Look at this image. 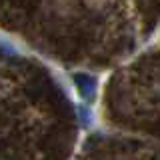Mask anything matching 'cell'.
<instances>
[{"label": "cell", "instance_id": "1", "mask_svg": "<svg viewBox=\"0 0 160 160\" xmlns=\"http://www.w3.org/2000/svg\"><path fill=\"white\" fill-rule=\"evenodd\" d=\"M74 82H76L80 94H82L84 98H92V96H94L96 82H94L92 76H88V74H76V76H74Z\"/></svg>", "mask_w": 160, "mask_h": 160}]
</instances>
